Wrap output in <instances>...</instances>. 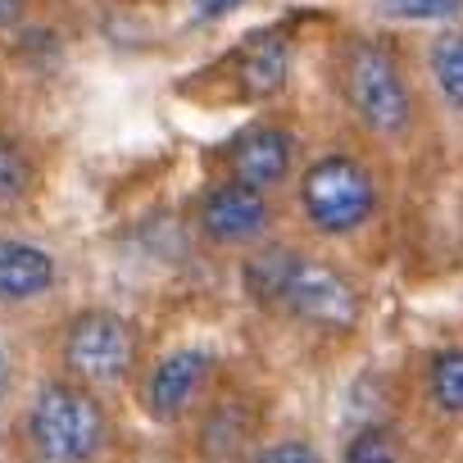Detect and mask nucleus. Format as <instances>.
Here are the masks:
<instances>
[{
    "label": "nucleus",
    "mask_w": 463,
    "mask_h": 463,
    "mask_svg": "<svg viewBox=\"0 0 463 463\" xmlns=\"http://www.w3.org/2000/svg\"><path fill=\"white\" fill-rule=\"evenodd\" d=\"M427 82L445 109L463 114V28H440L427 42Z\"/></svg>",
    "instance_id": "12"
},
{
    "label": "nucleus",
    "mask_w": 463,
    "mask_h": 463,
    "mask_svg": "<svg viewBox=\"0 0 463 463\" xmlns=\"http://www.w3.org/2000/svg\"><path fill=\"white\" fill-rule=\"evenodd\" d=\"M150 463H173V458H150Z\"/></svg>",
    "instance_id": "21"
},
{
    "label": "nucleus",
    "mask_w": 463,
    "mask_h": 463,
    "mask_svg": "<svg viewBox=\"0 0 463 463\" xmlns=\"http://www.w3.org/2000/svg\"><path fill=\"white\" fill-rule=\"evenodd\" d=\"M273 227H278V209L269 191L241 186V182H213L200 200H195V232L200 241L213 250H237L250 255L260 246L273 241Z\"/></svg>",
    "instance_id": "7"
},
{
    "label": "nucleus",
    "mask_w": 463,
    "mask_h": 463,
    "mask_svg": "<svg viewBox=\"0 0 463 463\" xmlns=\"http://www.w3.org/2000/svg\"><path fill=\"white\" fill-rule=\"evenodd\" d=\"M341 100L350 118L373 137V141H404L418 123V96L391 55L386 42L377 37H350L336 64Z\"/></svg>",
    "instance_id": "3"
},
{
    "label": "nucleus",
    "mask_w": 463,
    "mask_h": 463,
    "mask_svg": "<svg viewBox=\"0 0 463 463\" xmlns=\"http://www.w3.org/2000/svg\"><path fill=\"white\" fill-rule=\"evenodd\" d=\"M218 373H222V359L213 345H173L164 354L150 359V368H141L137 377V400H141V413L159 427H182L191 422L209 400H213V386H218Z\"/></svg>",
    "instance_id": "6"
},
{
    "label": "nucleus",
    "mask_w": 463,
    "mask_h": 463,
    "mask_svg": "<svg viewBox=\"0 0 463 463\" xmlns=\"http://www.w3.org/2000/svg\"><path fill=\"white\" fill-rule=\"evenodd\" d=\"M33 159L28 150L10 137V132H0V209H14L33 195Z\"/></svg>",
    "instance_id": "15"
},
{
    "label": "nucleus",
    "mask_w": 463,
    "mask_h": 463,
    "mask_svg": "<svg viewBox=\"0 0 463 463\" xmlns=\"http://www.w3.org/2000/svg\"><path fill=\"white\" fill-rule=\"evenodd\" d=\"M336 463H409V445L404 436L391 427V422H359L345 440H341V454Z\"/></svg>",
    "instance_id": "13"
},
{
    "label": "nucleus",
    "mask_w": 463,
    "mask_h": 463,
    "mask_svg": "<svg viewBox=\"0 0 463 463\" xmlns=\"http://www.w3.org/2000/svg\"><path fill=\"white\" fill-rule=\"evenodd\" d=\"M246 5V0H191V14L200 24H213V19H227V14H237Z\"/></svg>",
    "instance_id": "19"
},
{
    "label": "nucleus",
    "mask_w": 463,
    "mask_h": 463,
    "mask_svg": "<svg viewBox=\"0 0 463 463\" xmlns=\"http://www.w3.org/2000/svg\"><path fill=\"white\" fill-rule=\"evenodd\" d=\"M296 204H300V218L309 232H318L327 241H345L377 218L382 186H377V173L359 155L323 150L318 159H309L300 168Z\"/></svg>",
    "instance_id": "5"
},
{
    "label": "nucleus",
    "mask_w": 463,
    "mask_h": 463,
    "mask_svg": "<svg viewBox=\"0 0 463 463\" xmlns=\"http://www.w3.org/2000/svg\"><path fill=\"white\" fill-rule=\"evenodd\" d=\"M195 458L200 463H246L260 449V409L246 395H213L195 418Z\"/></svg>",
    "instance_id": "9"
},
{
    "label": "nucleus",
    "mask_w": 463,
    "mask_h": 463,
    "mask_svg": "<svg viewBox=\"0 0 463 463\" xmlns=\"http://www.w3.org/2000/svg\"><path fill=\"white\" fill-rule=\"evenodd\" d=\"M14 386H19V350L5 332H0V404L14 395Z\"/></svg>",
    "instance_id": "18"
},
{
    "label": "nucleus",
    "mask_w": 463,
    "mask_h": 463,
    "mask_svg": "<svg viewBox=\"0 0 463 463\" xmlns=\"http://www.w3.org/2000/svg\"><path fill=\"white\" fill-rule=\"evenodd\" d=\"M60 373L91 386L96 395H114L141 377V336L128 314L109 305H87L64 318L55 336Z\"/></svg>",
    "instance_id": "4"
},
{
    "label": "nucleus",
    "mask_w": 463,
    "mask_h": 463,
    "mask_svg": "<svg viewBox=\"0 0 463 463\" xmlns=\"http://www.w3.org/2000/svg\"><path fill=\"white\" fill-rule=\"evenodd\" d=\"M422 391L427 404L445 418H463V345L431 354L427 373H422Z\"/></svg>",
    "instance_id": "14"
},
{
    "label": "nucleus",
    "mask_w": 463,
    "mask_h": 463,
    "mask_svg": "<svg viewBox=\"0 0 463 463\" xmlns=\"http://www.w3.org/2000/svg\"><path fill=\"white\" fill-rule=\"evenodd\" d=\"M246 463H327V454L309 436H264Z\"/></svg>",
    "instance_id": "17"
},
{
    "label": "nucleus",
    "mask_w": 463,
    "mask_h": 463,
    "mask_svg": "<svg viewBox=\"0 0 463 463\" xmlns=\"http://www.w3.org/2000/svg\"><path fill=\"white\" fill-rule=\"evenodd\" d=\"M114 440L109 404L73 377H46L19 409L14 445L24 463H105Z\"/></svg>",
    "instance_id": "2"
},
{
    "label": "nucleus",
    "mask_w": 463,
    "mask_h": 463,
    "mask_svg": "<svg viewBox=\"0 0 463 463\" xmlns=\"http://www.w3.org/2000/svg\"><path fill=\"white\" fill-rule=\"evenodd\" d=\"M241 291L250 305L323 332H345L364 314L359 287L336 264L273 241L241 255Z\"/></svg>",
    "instance_id": "1"
},
{
    "label": "nucleus",
    "mask_w": 463,
    "mask_h": 463,
    "mask_svg": "<svg viewBox=\"0 0 463 463\" xmlns=\"http://www.w3.org/2000/svg\"><path fill=\"white\" fill-rule=\"evenodd\" d=\"M28 5L33 0H0V33H14L28 19Z\"/></svg>",
    "instance_id": "20"
},
{
    "label": "nucleus",
    "mask_w": 463,
    "mask_h": 463,
    "mask_svg": "<svg viewBox=\"0 0 463 463\" xmlns=\"http://www.w3.org/2000/svg\"><path fill=\"white\" fill-rule=\"evenodd\" d=\"M377 10L400 24H449L463 14V0H377Z\"/></svg>",
    "instance_id": "16"
},
{
    "label": "nucleus",
    "mask_w": 463,
    "mask_h": 463,
    "mask_svg": "<svg viewBox=\"0 0 463 463\" xmlns=\"http://www.w3.org/2000/svg\"><path fill=\"white\" fill-rule=\"evenodd\" d=\"M296 164H300V141H296V132H287L278 123H255V128L237 132L222 150V177L269 191V195L282 182H291Z\"/></svg>",
    "instance_id": "8"
},
{
    "label": "nucleus",
    "mask_w": 463,
    "mask_h": 463,
    "mask_svg": "<svg viewBox=\"0 0 463 463\" xmlns=\"http://www.w3.org/2000/svg\"><path fill=\"white\" fill-rule=\"evenodd\" d=\"M60 287V260L28 237H0V309H24Z\"/></svg>",
    "instance_id": "10"
},
{
    "label": "nucleus",
    "mask_w": 463,
    "mask_h": 463,
    "mask_svg": "<svg viewBox=\"0 0 463 463\" xmlns=\"http://www.w3.org/2000/svg\"><path fill=\"white\" fill-rule=\"evenodd\" d=\"M232 73H237V87L246 100H273L287 91L291 82V42L287 33L269 28V33H255L237 60H232Z\"/></svg>",
    "instance_id": "11"
}]
</instances>
